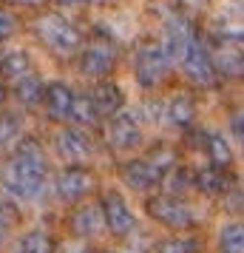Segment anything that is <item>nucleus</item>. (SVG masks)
<instances>
[{"label": "nucleus", "instance_id": "f257e3e1", "mask_svg": "<svg viewBox=\"0 0 244 253\" xmlns=\"http://www.w3.org/2000/svg\"><path fill=\"white\" fill-rule=\"evenodd\" d=\"M48 176H51V160H48L43 142L35 137H20L9 154V160L0 171V182L6 194L23 202H37L46 194Z\"/></svg>", "mask_w": 244, "mask_h": 253}, {"label": "nucleus", "instance_id": "f03ea898", "mask_svg": "<svg viewBox=\"0 0 244 253\" xmlns=\"http://www.w3.org/2000/svg\"><path fill=\"white\" fill-rule=\"evenodd\" d=\"M32 32L54 57H74L82 46V37H85L80 32V26H74L57 9H46L37 14L32 20Z\"/></svg>", "mask_w": 244, "mask_h": 253}, {"label": "nucleus", "instance_id": "7ed1b4c3", "mask_svg": "<svg viewBox=\"0 0 244 253\" xmlns=\"http://www.w3.org/2000/svg\"><path fill=\"white\" fill-rule=\"evenodd\" d=\"M74 57H77V66H80L82 77L105 80V77L114 74L116 63H119V48H116V43L108 35L94 32V35L82 37V46Z\"/></svg>", "mask_w": 244, "mask_h": 253}, {"label": "nucleus", "instance_id": "20e7f679", "mask_svg": "<svg viewBox=\"0 0 244 253\" xmlns=\"http://www.w3.org/2000/svg\"><path fill=\"white\" fill-rule=\"evenodd\" d=\"M171 71H174V66L159 40H145L134 51V77L142 88H159L171 77Z\"/></svg>", "mask_w": 244, "mask_h": 253}, {"label": "nucleus", "instance_id": "39448f33", "mask_svg": "<svg viewBox=\"0 0 244 253\" xmlns=\"http://www.w3.org/2000/svg\"><path fill=\"white\" fill-rule=\"evenodd\" d=\"M145 211L156 225H162L168 230H190L196 225L193 208L187 205L182 196H174V194H156L153 191L145 199Z\"/></svg>", "mask_w": 244, "mask_h": 253}, {"label": "nucleus", "instance_id": "423d86ee", "mask_svg": "<svg viewBox=\"0 0 244 253\" xmlns=\"http://www.w3.org/2000/svg\"><path fill=\"white\" fill-rule=\"evenodd\" d=\"M97 188H100V176L85 162H71L69 168H63L54 176V194L60 202H69V205L88 199L91 194H97Z\"/></svg>", "mask_w": 244, "mask_h": 253}, {"label": "nucleus", "instance_id": "0eeeda50", "mask_svg": "<svg viewBox=\"0 0 244 253\" xmlns=\"http://www.w3.org/2000/svg\"><path fill=\"white\" fill-rule=\"evenodd\" d=\"M176 66L182 69V74L187 77V83H190L193 88H213V85L219 83V74H216L213 60H210V54H208V43H205L202 37H193V40L182 48Z\"/></svg>", "mask_w": 244, "mask_h": 253}, {"label": "nucleus", "instance_id": "6e6552de", "mask_svg": "<svg viewBox=\"0 0 244 253\" xmlns=\"http://www.w3.org/2000/svg\"><path fill=\"white\" fill-rule=\"evenodd\" d=\"M142 126L134 114H128L125 108L119 114L108 117L105 120V142L111 151H119V154H128V151H137L142 145Z\"/></svg>", "mask_w": 244, "mask_h": 253}, {"label": "nucleus", "instance_id": "1a4fd4ad", "mask_svg": "<svg viewBox=\"0 0 244 253\" xmlns=\"http://www.w3.org/2000/svg\"><path fill=\"white\" fill-rule=\"evenodd\" d=\"M100 208H103L105 228L111 230L116 239H125V236H131L137 230V216H134L131 205L125 202V196L119 191H105L100 196Z\"/></svg>", "mask_w": 244, "mask_h": 253}, {"label": "nucleus", "instance_id": "9d476101", "mask_svg": "<svg viewBox=\"0 0 244 253\" xmlns=\"http://www.w3.org/2000/svg\"><path fill=\"white\" fill-rule=\"evenodd\" d=\"M208 54L213 60V69L224 80H242V32L224 35L213 46H208Z\"/></svg>", "mask_w": 244, "mask_h": 253}, {"label": "nucleus", "instance_id": "9b49d317", "mask_svg": "<svg viewBox=\"0 0 244 253\" xmlns=\"http://www.w3.org/2000/svg\"><path fill=\"white\" fill-rule=\"evenodd\" d=\"M119 176L137 194H153L162 188V171L148 157H134V160L119 162Z\"/></svg>", "mask_w": 244, "mask_h": 253}, {"label": "nucleus", "instance_id": "f8f14e48", "mask_svg": "<svg viewBox=\"0 0 244 253\" xmlns=\"http://www.w3.org/2000/svg\"><path fill=\"white\" fill-rule=\"evenodd\" d=\"M105 228L103 222V208H100V199L97 202H88V199H82L74 205L69 216V230L77 236V239H94V236H100Z\"/></svg>", "mask_w": 244, "mask_h": 253}, {"label": "nucleus", "instance_id": "ddd939ff", "mask_svg": "<svg viewBox=\"0 0 244 253\" xmlns=\"http://www.w3.org/2000/svg\"><path fill=\"white\" fill-rule=\"evenodd\" d=\"M88 97H91L94 114H97L100 123H105L108 117L119 114V111L125 108V91H122L114 80H108V77L94 83V88L88 91Z\"/></svg>", "mask_w": 244, "mask_h": 253}, {"label": "nucleus", "instance_id": "4468645a", "mask_svg": "<svg viewBox=\"0 0 244 253\" xmlns=\"http://www.w3.org/2000/svg\"><path fill=\"white\" fill-rule=\"evenodd\" d=\"M57 154L69 162H85L94 157V139L80 126H69L57 134Z\"/></svg>", "mask_w": 244, "mask_h": 253}, {"label": "nucleus", "instance_id": "2eb2a0df", "mask_svg": "<svg viewBox=\"0 0 244 253\" xmlns=\"http://www.w3.org/2000/svg\"><path fill=\"white\" fill-rule=\"evenodd\" d=\"M165 123L174 126L176 131H190L196 126V100L193 94L179 91L165 103Z\"/></svg>", "mask_w": 244, "mask_h": 253}, {"label": "nucleus", "instance_id": "dca6fc26", "mask_svg": "<svg viewBox=\"0 0 244 253\" xmlns=\"http://www.w3.org/2000/svg\"><path fill=\"white\" fill-rule=\"evenodd\" d=\"M71 100H74V91L71 85L66 83H48L46 91H43V108H46L48 120L54 123H66L69 120V111H71Z\"/></svg>", "mask_w": 244, "mask_h": 253}, {"label": "nucleus", "instance_id": "f3484780", "mask_svg": "<svg viewBox=\"0 0 244 253\" xmlns=\"http://www.w3.org/2000/svg\"><path fill=\"white\" fill-rule=\"evenodd\" d=\"M190 188H196L202 196H210V199H221L224 191L230 188V173L221 171V168H202V171L190 173Z\"/></svg>", "mask_w": 244, "mask_h": 253}, {"label": "nucleus", "instance_id": "a211bd4d", "mask_svg": "<svg viewBox=\"0 0 244 253\" xmlns=\"http://www.w3.org/2000/svg\"><path fill=\"white\" fill-rule=\"evenodd\" d=\"M43 91H46V83H43V77L35 69L26 71L23 77H17V80H12V94L23 108H40Z\"/></svg>", "mask_w": 244, "mask_h": 253}, {"label": "nucleus", "instance_id": "6ab92c4d", "mask_svg": "<svg viewBox=\"0 0 244 253\" xmlns=\"http://www.w3.org/2000/svg\"><path fill=\"white\" fill-rule=\"evenodd\" d=\"M202 142H205V154H208L210 165L221 168V171H230L233 162H236V154L227 145V139L221 134H216V131H208V134H202Z\"/></svg>", "mask_w": 244, "mask_h": 253}, {"label": "nucleus", "instance_id": "aec40b11", "mask_svg": "<svg viewBox=\"0 0 244 253\" xmlns=\"http://www.w3.org/2000/svg\"><path fill=\"white\" fill-rule=\"evenodd\" d=\"M20 137H23L20 117L0 108V157H9L14 151V145L20 142Z\"/></svg>", "mask_w": 244, "mask_h": 253}, {"label": "nucleus", "instance_id": "412c9836", "mask_svg": "<svg viewBox=\"0 0 244 253\" xmlns=\"http://www.w3.org/2000/svg\"><path fill=\"white\" fill-rule=\"evenodd\" d=\"M69 120L74 123V126H80V128H91V126H97V123H100V120H97V114H94V105H91L88 91H80V94L74 91Z\"/></svg>", "mask_w": 244, "mask_h": 253}, {"label": "nucleus", "instance_id": "4be33fe9", "mask_svg": "<svg viewBox=\"0 0 244 253\" xmlns=\"http://www.w3.org/2000/svg\"><path fill=\"white\" fill-rule=\"evenodd\" d=\"M26 71H32V57L26 51H6L0 54V77L3 80H17Z\"/></svg>", "mask_w": 244, "mask_h": 253}, {"label": "nucleus", "instance_id": "5701e85b", "mask_svg": "<svg viewBox=\"0 0 244 253\" xmlns=\"http://www.w3.org/2000/svg\"><path fill=\"white\" fill-rule=\"evenodd\" d=\"M20 253H57V242L48 236L46 230H29L17 242Z\"/></svg>", "mask_w": 244, "mask_h": 253}, {"label": "nucleus", "instance_id": "b1692460", "mask_svg": "<svg viewBox=\"0 0 244 253\" xmlns=\"http://www.w3.org/2000/svg\"><path fill=\"white\" fill-rule=\"evenodd\" d=\"M219 251L221 253H244V228L239 222H227L219 233Z\"/></svg>", "mask_w": 244, "mask_h": 253}, {"label": "nucleus", "instance_id": "393cba45", "mask_svg": "<svg viewBox=\"0 0 244 253\" xmlns=\"http://www.w3.org/2000/svg\"><path fill=\"white\" fill-rule=\"evenodd\" d=\"M153 253H202V239L199 236H168L153 248Z\"/></svg>", "mask_w": 244, "mask_h": 253}, {"label": "nucleus", "instance_id": "a878e982", "mask_svg": "<svg viewBox=\"0 0 244 253\" xmlns=\"http://www.w3.org/2000/svg\"><path fill=\"white\" fill-rule=\"evenodd\" d=\"M23 32V17L9 9V6H3L0 9V43H6V40H12Z\"/></svg>", "mask_w": 244, "mask_h": 253}, {"label": "nucleus", "instance_id": "bb28decb", "mask_svg": "<svg viewBox=\"0 0 244 253\" xmlns=\"http://www.w3.org/2000/svg\"><path fill=\"white\" fill-rule=\"evenodd\" d=\"M14 222H17V211L12 205H6V202H0V248H6Z\"/></svg>", "mask_w": 244, "mask_h": 253}, {"label": "nucleus", "instance_id": "cd10ccee", "mask_svg": "<svg viewBox=\"0 0 244 253\" xmlns=\"http://www.w3.org/2000/svg\"><path fill=\"white\" fill-rule=\"evenodd\" d=\"M242 123H244V117H242V108H239V111H233V117H230V131H233V137L239 139V142H242V134H244Z\"/></svg>", "mask_w": 244, "mask_h": 253}, {"label": "nucleus", "instance_id": "c85d7f7f", "mask_svg": "<svg viewBox=\"0 0 244 253\" xmlns=\"http://www.w3.org/2000/svg\"><path fill=\"white\" fill-rule=\"evenodd\" d=\"M51 9H74V6H82L85 0H46Z\"/></svg>", "mask_w": 244, "mask_h": 253}, {"label": "nucleus", "instance_id": "c756f323", "mask_svg": "<svg viewBox=\"0 0 244 253\" xmlns=\"http://www.w3.org/2000/svg\"><path fill=\"white\" fill-rule=\"evenodd\" d=\"M174 3L179 6V9H182V12H193V9H199L205 0H174Z\"/></svg>", "mask_w": 244, "mask_h": 253}, {"label": "nucleus", "instance_id": "7c9ffc66", "mask_svg": "<svg viewBox=\"0 0 244 253\" xmlns=\"http://www.w3.org/2000/svg\"><path fill=\"white\" fill-rule=\"evenodd\" d=\"M6 100H9V85H6V83L0 80V108L6 105Z\"/></svg>", "mask_w": 244, "mask_h": 253}, {"label": "nucleus", "instance_id": "2f4dec72", "mask_svg": "<svg viewBox=\"0 0 244 253\" xmlns=\"http://www.w3.org/2000/svg\"><path fill=\"white\" fill-rule=\"evenodd\" d=\"M91 3H100V6H108V3H119V0H91Z\"/></svg>", "mask_w": 244, "mask_h": 253}]
</instances>
